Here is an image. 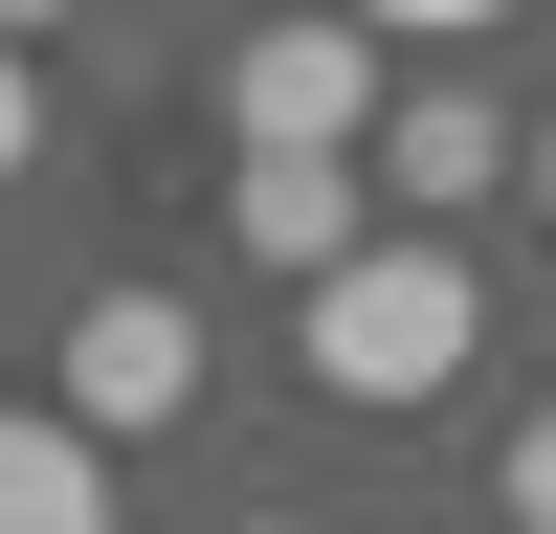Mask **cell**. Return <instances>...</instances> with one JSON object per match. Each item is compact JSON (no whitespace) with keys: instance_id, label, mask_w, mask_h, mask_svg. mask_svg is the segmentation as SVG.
<instances>
[{"instance_id":"6da1fadb","label":"cell","mask_w":556,"mask_h":534,"mask_svg":"<svg viewBox=\"0 0 556 534\" xmlns=\"http://www.w3.org/2000/svg\"><path fill=\"white\" fill-rule=\"evenodd\" d=\"M312 400H356V423H401V400H445L468 379V267L445 245H379V223H356L334 267H312Z\"/></svg>"},{"instance_id":"7a4b0ae2","label":"cell","mask_w":556,"mask_h":534,"mask_svg":"<svg viewBox=\"0 0 556 534\" xmlns=\"http://www.w3.org/2000/svg\"><path fill=\"white\" fill-rule=\"evenodd\" d=\"M223 112H245V134H312V156H356V134H379V23H356V0H267L245 67H223Z\"/></svg>"},{"instance_id":"3957f363","label":"cell","mask_w":556,"mask_h":534,"mask_svg":"<svg viewBox=\"0 0 556 534\" xmlns=\"http://www.w3.org/2000/svg\"><path fill=\"white\" fill-rule=\"evenodd\" d=\"M45 379H67L112 445H156V423H201V312H178V290H89Z\"/></svg>"},{"instance_id":"277c9868","label":"cell","mask_w":556,"mask_h":534,"mask_svg":"<svg viewBox=\"0 0 556 534\" xmlns=\"http://www.w3.org/2000/svg\"><path fill=\"white\" fill-rule=\"evenodd\" d=\"M223 223H245V267H290V290H312V267H334L356 223H379V156H312V134H245V201H223Z\"/></svg>"},{"instance_id":"5b68a950","label":"cell","mask_w":556,"mask_h":534,"mask_svg":"<svg viewBox=\"0 0 556 534\" xmlns=\"http://www.w3.org/2000/svg\"><path fill=\"white\" fill-rule=\"evenodd\" d=\"M112 512V423L89 400H0V534H89Z\"/></svg>"},{"instance_id":"8992f818","label":"cell","mask_w":556,"mask_h":534,"mask_svg":"<svg viewBox=\"0 0 556 534\" xmlns=\"http://www.w3.org/2000/svg\"><path fill=\"white\" fill-rule=\"evenodd\" d=\"M356 156H379V201H401V223H445V201H490V156H513V134H490L468 89H424V112H379Z\"/></svg>"},{"instance_id":"52a82bcc","label":"cell","mask_w":556,"mask_h":534,"mask_svg":"<svg viewBox=\"0 0 556 534\" xmlns=\"http://www.w3.org/2000/svg\"><path fill=\"white\" fill-rule=\"evenodd\" d=\"M490 490H513V512L556 534V400H534V423H513V445H490Z\"/></svg>"},{"instance_id":"ba28073f","label":"cell","mask_w":556,"mask_h":534,"mask_svg":"<svg viewBox=\"0 0 556 534\" xmlns=\"http://www.w3.org/2000/svg\"><path fill=\"white\" fill-rule=\"evenodd\" d=\"M356 23H401V44H490L513 0H356Z\"/></svg>"},{"instance_id":"9c48e42d","label":"cell","mask_w":556,"mask_h":534,"mask_svg":"<svg viewBox=\"0 0 556 534\" xmlns=\"http://www.w3.org/2000/svg\"><path fill=\"white\" fill-rule=\"evenodd\" d=\"M45 156V44H0V178Z\"/></svg>"},{"instance_id":"30bf717a","label":"cell","mask_w":556,"mask_h":534,"mask_svg":"<svg viewBox=\"0 0 556 534\" xmlns=\"http://www.w3.org/2000/svg\"><path fill=\"white\" fill-rule=\"evenodd\" d=\"M45 23H67V0H0V44H45Z\"/></svg>"},{"instance_id":"8fae6325","label":"cell","mask_w":556,"mask_h":534,"mask_svg":"<svg viewBox=\"0 0 556 534\" xmlns=\"http://www.w3.org/2000/svg\"><path fill=\"white\" fill-rule=\"evenodd\" d=\"M534 223H556V134H534Z\"/></svg>"},{"instance_id":"7c38bea8","label":"cell","mask_w":556,"mask_h":534,"mask_svg":"<svg viewBox=\"0 0 556 534\" xmlns=\"http://www.w3.org/2000/svg\"><path fill=\"white\" fill-rule=\"evenodd\" d=\"M245 23H267V0H245Z\"/></svg>"}]
</instances>
